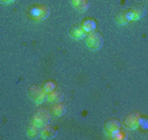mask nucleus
Returning a JSON list of instances; mask_svg holds the SVG:
<instances>
[{"instance_id":"f257e3e1","label":"nucleus","mask_w":148,"mask_h":140,"mask_svg":"<svg viewBox=\"0 0 148 140\" xmlns=\"http://www.w3.org/2000/svg\"><path fill=\"white\" fill-rule=\"evenodd\" d=\"M85 43H87V46L92 51H97V50H100L101 46H102V37H101V34L97 33V31H90V33L87 34Z\"/></svg>"},{"instance_id":"f03ea898","label":"nucleus","mask_w":148,"mask_h":140,"mask_svg":"<svg viewBox=\"0 0 148 140\" xmlns=\"http://www.w3.org/2000/svg\"><path fill=\"white\" fill-rule=\"evenodd\" d=\"M28 93H29V97H30L36 104H42V102L46 100V92L43 90V88L38 87V85L30 87Z\"/></svg>"},{"instance_id":"7ed1b4c3","label":"nucleus","mask_w":148,"mask_h":140,"mask_svg":"<svg viewBox=\"0 0 148 140\" xmlns=\"http://www.w3.org/2000/svg\"><path fill=\"white\" fill-rule=\"evenodd\" d=\"M50 113L47 111L46 109H39L36 111V114L33 115V123H36L38 127H42L45 124H49L50 122Z\"/></svg>"},{"instance_id":"20e7f679","label":"nucleus","mask_w":148,"mask_h":140,"mask_svg":"<svg viewBox=\"0 0 148 140\" xmlns=\"http://www.w3.org/2000/svg\"><path fill=\"white\" fill-rule=\"evenodd\" d=\"M49 13H50V9L46 5H36L30 9V16L37 21L46 20L49 17Z\"/></svg>"},{"instance_id":"39448f33","label":"nucleus","mask_w":148,"mask_h":140,"mask_svg":"<svg viewBox=\"0 0 148 140\" xmlns=\"http://www.w3.org/2000/svg\"><path fill=\"white\" fill-rule=\"evenodd\" d=\"M139 119L140 117L136 114H129L123 119V127L127 130H136L139 127Z\"/></svg>"},{"instance_id":"423d86ee","label":"nucleus","mask_w":148,"mask_h":140,"mask_svg":"<svg viewBox=\"0 0 148 140\" xmlns=\"http://www.w3.org/2000/svg\"><path fill=\"white\" fill-rule=\"evenodd\" d=\"M144 14H145V8L143 5H135L130 11H127V16H129L130 21H136V20L143 18Z\"/></svg>"},{"instance_id":"0eeeda50","label":"nucleus","mask_w":148,"mask_h":140,"mask_svg":"<svg viewBox=\"0 0 148 140\" xmlns=\"http://www.w3.org/2000/svg\"><path fill=\"white\" fill-rule=\"evenodd\" d=\"M55 136H56V131L51 126H49V124L42 126L41 130H39V136L38 137H41V139L49 140V139H54Z\"/></svg>"},{"instance_id":"6e6552de","label":"nucleus","mask_w":148,"mask_h":140,"mask_svg":"<svg viewBox=\"0 0 148 140\" xmlns=\"http://www.w3.org/2000/svg\"><path fill=\"white\" fill-rule=\"evenodd\" d=\"M103 130H105V135H110L112 132L121 130V123L117 119H108L105 123H103Z\"/></svg>"},{"instance_id":"1a4fd4ad","label":"nucleus","mask_w":148,"mask_h":140,"mask_svg":"<svg viewBox=\"0 0 148 140\" xmlns=\"http://www.w3.org/2000/svg\"><path fill=\"white\" fill-rule=\"evenodd\" d=\"M67 111V106L64 104H62V102H56V105H54L51 107V115H54L55 118H60L66 114Z\"/></svg>"},{"instance_id":"9d476101","label":"nucleus","mask_w":148,"mask_h":140,"mask_svg":"<svg viewBox=\"0 0 148 140\" xmlns=\"http://www.w3.org/2000/svg\"><path fill=\"white\" fill-rule=\"evenodd\" d=\"M63 100V94H62L59 90H51V92L46 93V101L51 102V104H56V102H60Z\"/></svg>"},{"instance_id":"9b49d317","label":"nucleus","mask_w":148,"mask_h":140,"mask_svg":"<svg viewBox=\"0 0 148 140\" xmlns=\"http://www.w3.org/2000/svg\"><path fill=\"white\" fill-rule=\"evenodd\" d=\"M71 4L79 12H85L89 8V0H71Z\"/></svg>"},{"instance_id":"f8f14e48","label":"nucleus","mask_w":148,"mask_h":140,"mask_svg":"<svg viewBox=\"0 0 148 140\" xmlns=\"http://www.w3.org/2000/svg\"><path fill=\"white\" fill-rule=\"evenodd\" d=\"M70 36H71V38H73V39H83L84 37L87 36V33L81 29V26H73L70 30Z\"/></svg>"},{"instance_id":"ddd939ff","label":"nucleus","mask_w":148,"mask_h":140,"mask_svg":"<svg viewBox=\"0 0 148 140\" xmlns=\"http://www.w3.org/2000/svg\"><path fill=\"white\" fill-rule=\"evenodd\" d=\"M81 29H83L85 33H90V31H95L96 30V21L92 18H88V20H84L83 24H81Z\"/></svg>"},{"instance_id":"4468645a","label":"nucleus","mask_w":148,"mask_h":140,"mask_svg":"<svg viewBox=\"0 0 148 140\" xmlns=\"http://www.w3.org/2000/svg\"><path fill=\"white\" fill-rule=\"evenodd\" d=\"M39 130H41V127H38L36 123L32 122L28 126V128H26V134H28V136L30 139H36V137L39 136Z\"/></svg>"},{"instance_id":"2eb2a0df","label":"nucleus","mask_w":148,"mask_h":140,"mask_svg":"<svg viewBox=\"0 0 148 140\" xmlns=\"http://www.w3.org/2000/svg\"><path fill=\"white\" fill-rule=\"evenodd\" d=\"M115 23L118 25H127L130 23L129 20V16H127V12L126 11H121L115 14Z\"/></svg>"},{"instance_id":"dca6fc26","label":"nucleus","mask_w":148,"mask_h":140,"mask_svg":"<svg viewBox=\"0 0 148 140\" xmlns=\"http://www.w3.org/2000/svg\"><path fill=\"white\" fill-rule=\"evenodd\" d=\"M108 137H110V139H113V140H121V139H125L126 135L123 134L121 130H117V131L112 132L110 135H108Z\"/></svg>"},{"instance_id":"f3484780","label":"nucleus","mask_w":148,"mask_h":140,"mask_svg":"<svg viewBox=\"0 0 148 140\" xmlns=\"http://www.w3.org/2000/svg\"><path fill=\"white\" fill-rule=\"evenodd\" d=\"M54 89H55V83H53V81H47L43 85V90H45L46 93L51 92V90H54Z\"/></svg>"},{"instance_id":"a211bd4d","label":"nucleus","mask_w":148,"mask_h":140,"mask_svg":"<svg viewBox=\"0 0 148 140\" xmlns=\"http://www.w3.org/2000/svg\"><path fill=\"white\" fill-rule=\"evenodd\" d=\"M4 4H12V3H14L16 0H1Z\"/></svg>"}]
</instances>
